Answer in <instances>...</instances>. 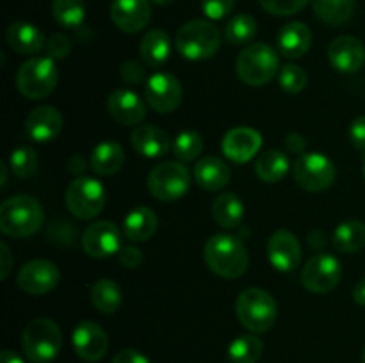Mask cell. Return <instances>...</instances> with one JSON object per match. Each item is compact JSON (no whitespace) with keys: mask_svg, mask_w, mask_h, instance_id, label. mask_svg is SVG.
<instances>
[{"mask_svg":"<svg viewBox=\"0 0 365 363\" xmlns=\"http://www.w3.org/2000/svg\"><path fill=\"white\" fill-rule=\"evenodd\" d=\"M205 262L214 274L228 280L242 276L248 269L250 256L246 246L234 235L220 233L207 241Z\"/></svg>","mask_w":365,"mask_h":363,"instance_id":"1","label":"cell"},{"mask_svg":"<svg viewBox=\"0 0 365 363\" xmlns=\"http://www.w3.org/2000/svg\"><path fill=\"white\" fill-rule=\"evenodd\" d=\"M43 206L32 196H14L0 206V231L7 237L21 238L34 235L43 226Z\"/></svg>","mask_w":365,"mask_h":363,"instance_id":"2","label":"cell"},{"mask_svg":"<svg viewBox=\"0 0 365 363\" xmlns=\"http://www.w3.org/2000/svg\"><path fill=\"white\" fill-rule=\"evenodd\" d=\"M221 45V32L212 21L191 20L180 27L175 38L177 52L184 59L205 60L216 56Z\"/></svg>","mask_w":365,"mask_h":363,"instance_id":"3","label":"cell"},{"mask_svg":"<svg viewBox=\"0 0 365 363\" xmlns=\"http://www.w3.org/2000/svg\"><path fill=\"white\" fill-rule=\"evenodd\" d=\"M235 313L242 326L252 333H266L277 322V301L262 288H246L239 294Z\"/></svg>","mask_w":365,"mask_h":363,"instance_id":"4","label":"cell"},{"mask_svg":"<svg viewBox=\"0 0 365 363\" xmlns=\"http://www.w3.org/2000/svg\"><path fill=\"white\" fill-rule=\"evenodd\" d=\"M61 327L46 317H38L27 324L21 337V349L32 363H50L61 351Z\"/></svg>","mask_w":365,"mask_h":363,"instance_id":"5","label":"cell"},{"mask_svg":"<svg viewBox=\"0 0 365 363\" xmlns=\"http://www.w3.org/2000/svg\"><path fill=\"white\" fill-rule=\"evenodd\" d=\"M278 68H280L278 53L266 43L248 45L239 53L237 63H235L239 78L253 88L266 85L267 82H271V78L277 75Z\"/></svg>","mask_w":365,"mask_h":363,"instance_id":"6","label":"cell"},{"mask_svg":"<svg viewBox=\"0 0 365 363\" xmlns=\"http://www.w3.org/2000/svg\"><path fill=\"white\" fill-rule=\"evenodd\" d=\"M59 70L52 57H32L18 68L16 88L25 98L41 100L56 89Z\"/></svg>","mask_w":365,"mask_h":363,"instance_id":"7","label":"cell"},{"mask_svg":"<svg viewBox=\"0 0 365 363\" xmlns=\"http://www.w3.org/2000/svg\"><path fill=\"white\" fill-rule=\"evenodd\" d=\"M150 194L159 201H177L184 198L191 185V173L182 162H160L150 171L148 180Z\"/></svg>","mask_w":365,"mask_h":363,"instance_id":"8","label":"cell"},{"mask_svg":"<svg viewBox=\"0 0 365 363\" xmlns=\"http://www.w3.org/2000/svg\"><path fill=\"white\" fill-rule=\"evenodd\" d=\"M66 206L77 219H93L106 205V189L98 180L89 177H78L68 185Z\"/></svg>","mask_w":365,"mask_h":363,"instance_id":"9","label":"cell"},{"mask_svg":"<svg viewBox=\"0 0 365 363\" xmlns=\"http://www.w3.org/2000/svg\"><path fill=\"white\" fill-rule=\"evenodd\" d=\"M292 173H294L296 184L310 192L327 191L335 180L334 162L319 152L302 153L296 159Z\"/></svg>","mask_w":365,"mask_h":363,"instance_id":"10","label":"cell"},{"mask_svg":"<svg viewBox=\"0 0 365 363\" xmlns=\"http://www.w3.org/2000/svg\"><path fill=\"white\" fill-rule=\"evenodd\" d=\"M342 276V265L337 256L319 253L307 262L302 270V283L312 294H327L334 290Z\"/></svg>","mask_w":365,"mask_h":363,"instance_id":"11","label":"cell"},{"mask_svg":"<svg viewBox=\"0 0 365 363\" xmlns=\"http://www.w3.org/2000/svg\"><path fill=\"white\" fill-rule=\"evenodd\" d=\"M61 273L50 260L36 258L24 263L18 270V287L31 295H43L52 292L59 285Z\"/></svg>","mask_w":365,"mask_h":363,"instance_id":"12","label":"cell"},{"mask_svg":"<svg viewBox=\"0 0 365 363\" xmlns=\"http://www.w3.org/2000/svg\"><path fill=\"white\" fill-rule=\"evenodd\" d=\"M182 84L171 73H155L146 80L145 98L148 105L159 114H170L177 110L182 102Z\"/></svg>","mask_w":365,"mask_h":363,"instance_id":"13","label":"cell"},{"mask_svg":"<svg viewBox=\"0 0 365 363\" xmlns=\"http://www.w3.org/2000/svg\"><path fill=\"white\" fill-rule=\"evenodd\" d=\"M82 248L93 258H109L121 251V231L110 221H96L86 228Z\"/></svg>","mask_w":365,"mask_h":363,"instance_id":"14","label":"cell"},{"mask_svg":"<svg viewBox=\"0 0 365 363\" xmlns=\"http://www.w3.org/2000/svg\"><path fill=\"white\" fill-rule=\"evenodd\" d=\"M71 344H73L78 358L95 363L106 356L107 349H109V337L100 324L93 322V320H84V322H78L73 330Z\"/></svg>","mask_w":365,"mask_h":363,"instance_id":"15","label":"cell"},{"mask_svg":"<svg viewBox=\"0 0 365 363\" xmlns=\"http://www.w3.org/2000/svg\"><path fill=\"white\" fill-rule=\"evenodd\" d=\"M110 20L121 32L138 34L152 20V4L150 0H113Z\"/></svg>","mask_w":365,"mask_h":363,"instance_id":"16","label":"cell"},{"mask_svg":"<svg viewBox=\"0 0 365 363\" xmlns=\"http://www.w3.org/2000/svg\"><path fill=\"white\" fill-rule=\"evenodd\" d=\"M267 258L280 273H291L302 260V244L289 230H278L267 241Z\"/></svg>","mask_w":365,"mask_h":363,"instance_id":"17","label":"cell"},{"mask_svg":"<svg viewBox=\"0 0 365 363\" xmlns=\"http://www.w3.org/2000/svg\"><path fill=\"white\" fill-rule=\"evenodd\" d=\"M330 64L341 73H355L365 63V46L355 36H339L328 46Z\"/></svg>","mask_w":365,"mask_h":363,"instance_id":"18","label":"cell"},{"mask_svg":"<svg viewBox=\"0 0 365 363\" xmlns=\"http://www.w3.org/2000/svg\"><path fill=\"white\" fill-rule=\"evenodd\" d=\"M260 146H262V135L250 127L232 128L230 132H227L223 142H221L225 157L237 164L252 160L259 153Z\"/></svg>","mask_w":365,"mask_h":363,"instance_id":"19","label":"cell"},{"mask_svg":"<svg viewBox=\"0 0 365 363\" xmlns=\"http://www.w3.org/2000/svg\"><path fill=\"white\" fill-rule=\"evenodd\" d=\"M107 110L114 121L125 127L141 123L146 116L145 102L130 89H116L110 93L107 98Z\"/></svg>","mask_w":365,"mask_h":363,"instance_id":"20","label":"cell"},{"mask_svg":"<svg viewBox=\"0 0 365 363\" xmlns=\"http://www.w3.org/2000/svg\"><path fill=\"white\" fill-rule=\"evenodd\" d=\"M63 130V114L52 105L36 107L25 120V132L36 142H50Z\"/></svg>","mask_w":365,"mask_h":363,"instance_id":"21","label":"cell"},{"mask_svg":"<svg viewBox=\"0 0 365 363\" xmlns=\"http://www.w3.org/2000/svg\"><path fill=\"white\" fill-rule=\"evenodd\" d=\"M277 43L282 56L287 59H299L312 46V32L303 21H291L280 28Z\"/></svg>","mask_w":365,"mask_h":363,"instance_id":"22","label":"cell"},{"mask_svg":"<svg viewBox=\"0 0 365 363\" xmlns=\"http://www.w3.org/2000/svg\"><path fill=\"white\" fill-rule=\"evenodd\" d=\"M132 146L139 155L146 159H157L170 152V135L160 128L152 127V125H141L135 128L130 135Z\"/></svg>","mask_w":365,"mask_h":363,"instance_id":"23","label":"cell"},{"mask_svg":"<svg viewBox=\"0 0 365 363\" xmlns=\"http://www.w3.org/2000/svg\"><path fill=\"white\" fill-rule=\"evenodd\" d=\"M6 39L14 52L21 56H32V53L41 52L45 43V36L36 25L27 21H14L7 27Z\"/></svg>","mask_w":365,"mask_h":363,"instance_id":"24","label":"cell"},{"mask_svg":"<svg viewBox=\"0 0 365 363\" xmlns=\"http://www.w3.org/2000/svg\"><path fill=\"white\" fill-rule=\"evenodd\" d=\"M195 180L205 191H220L230 182V167L217 157H202L195 166Z\"/></svg>","mask_w":365,"mask_h":363,"instance_id":"25","label":"cell"},{"mask_svg":"<svg viewBox=\"0 0 365 363\" xmlns=\"http://www.w3.org/2000/svg\"><path fill=\"white\" fill-rule=\"evenodd\" d=\"M157 214L148 206H138L125 217L123 233L132 242H146L157 231Z\"/></svg>","mask_w":365,"mask_h":363,"instance_id":"26","label":"cell"},{"mask_svg":"<svg viewBox=\"0 0 365 363\" xmlns=\"http://www.w3.org/2000/svg\"><path fill=\"white\" fill-rule=\"evenodd\" d=\"M171 52V39L163 28H152L143 36L139 43V53H141L145 64L150 68L163 66L168 60Z\"/></svg>","mask_w":365,"mask_h":363,"instance_id":"27","label":"cell"},{"mask_svg":"<svg viewBox=\"0 0 365 363\" xmlns=\"http://www.w3.org/2000/svg\"><path fill=\"white\" fill-rule=\"evenodd\" d=\"M91 169L102 177H110L118 173L125 164L123 146L114 141H103L95 146L91 153Z\"/></svg>","mask_w":365,"mask_h":363,"instance_id":"28","label":"cell"},{"mask_svg":"<svg viewBox=\"0 0 365 363\" xmlns=\"http://www.w3.org/2000/svg\"><path fill=\"white\" fill-rule=\"evenodd\" d=\"M212 217L223 228H237L245 219V205L234 192H223L212 203Z\"/></svg>","mask_w":365,"mask_h":363,"instance_id":"29","label":"cell"},{"mask_svg":"<svg viewBox=\"0 0 365 363\" xmlns=\"http://www.w3.org/2000/svg\"><path fill=\"white\" fill-rule=\"evenodd\" d=\"M334 248L339 253H351L360 251L365 246V223L359 219H349L339 224L334 231Z\"/></svg>","mask_w":365,"mask_h":363,"instance_id":"30","label":"cell"},{"mask_svg":"<svg viewBox=\"0 0 365 363\" xmlns=\"http://www.w3.org/2000/svg\"><path fill=\"white\" fill-rule=\"evenodd\" d=\"M312 7L316 16L328 25L348 23L355 14V0H312Z\"/></svg>","mask_w":365,"mask_h":363,"instance_id":"31","label":"cell"},{"mask_svg":"<svg viewBox=\"0 0 365 363\" xmlns=\"http://www.w3.org/2000/svg\"><path fill=\"white\" fill-rule=\"evenodd\" d=\"M289 167H291V164H289L287 155L284 152L269 149L257 159L255 173L266 184H277V182L284 180Z\"/></svg>","mask_w":365,"mask_h":363,"instance_id":"32","label":"cell"},{"mask_svg":"<svg viewBox=\"0 0 365 363\" xmlns=\"http://www.w3.org/2000/svg\"><path fill=\"white\" fill-rule=\"evenodd\" d=\"M123 294L116 281L113 280H98L91 288V302L98 312L102 313H114L120 310Z\"/></svg>","mask_w":365,"mask_h":363,"instance_id":"33","label":"cell"},{"mask_svg":"<svg viewBox=\"0 0 365 363\" xmlns=\"http://www.w3.org/2000/svg\"><path fill=\"white\" fill-rule=\"evenodd\" d=\"M264 345L255 335H241L228 345V362L230 363H257L262 356Z\"/></svg>","mask_w":365,"mask_h":363,"instance_id":"34","label":"cell"},{"mask_svg":"<svg viewBox=\"0 0 365 363\" xmlns=\"http://www.w3.org/2000/svg\"><path fill=\"white\" fill-rule=\"evenodd\" d=\"M257 36V21L252 14H235L225 25V39L232 45H246Z\"/></svg>","mask_w":365,"mask_h":363,"instance_id":"35","label":"cell"},{"mask_svg":"<svg viewBox=\"0 0 365 363\" xmlns=\"http://www.w3.org/2000/svg\"><path fill=\"white\" fill-rule=\"evenodd\" d=\"M52 14L59 25L75 28L84 21L86 2L84 0H52Z\"/></svg>","mask_w":365,"mask_h":363,"instance_id":"36","label":"cell"},{"mask_svg":"<svg viewBox=\"0 0 365 363\" xmlns=\"http://www.w3.org/2000/svg\"><path fill=\"white\" fill-rule=\"evenodd\" d=\"M203 149L202 135L195 130H185L175 137L173 141V153L182 162H191L200 157Z\"/></svg>","mask_w":365,"mask_h":363,"instance_id":"37","label":"cell"},{"mask_svg":"<svg viewBox=\"0 0 365 363\" xmlns=\"http://www.w3.org/2000/svg\"><path fill=\"white\" fill-rule=\"evenodd\" d=\"M9 167L14 173V177H18L20 180L31 178L36 173V169H38V155L29 146H20V148H16L11 153Z\"/></svg>","mask_w":365,"mask_h":363,"instance_id":"38","label":"cell"},{"mask_svg":"<svg viewBox=\"0 0 365 363\" xmlns=\"http://www.w3.org/2000/svg\"><path fill=\"white\" fill-rule=\"evenodd\" d=\"M307 73L303 71V68L296 66V64H285L280 68V75H278V82H280V88L284 89L289 95H298L305 89L307 85Z\"/></svg>","mask_w":365,"mask_h":363,"instance_id":"39","label":"cell"},{"mask_svg":"<svg viewBox=\"0 0 365 363\" xmlns=\"http://www.w3.org/2000/svg\"><path fill=\"white\" fill-rule=\"evenodd\" d=\"M264 11L274 16H292L305 9L309 0H259Z\"/></svg>","mask_w":365,"mask_h":363,"instance_id":"40","label":"cell"},{"mask_svg":"<svg viewBox=\"0 0 365 363\" xmlns=\"http://www.w3.org/2000/svg\"><path fill=\"white\" fill-rule=\"evenodd\" d=\"M234 6L235 0H202V11L209 20H225Z\"/></svg>","mask_w":365,"mask_h":363,"instance_id":"41","label":"cell"},{"mask_svg":"<svg viewBox=\"0 0 365 363\" xmlns=\"http://www.w3.org/2000/svg\"><path fill=\"white\" fill-rule=\"evenodd\" d=\"M46 50H48V57H52L53 60L66 59L71 52L70 38L64 34H53L52 38L46 41Z\"/></svg>","mask_w":365,"mask_h":363,"instance_id":"42","label":"cell"},{"mask_svg":"<svg viewBox=\"0 0 365 363\" xmlns=\"http://www.w3.org/2000/svg\"><path fill=\"white\" fill-rule=\"evenodd\" d=\"M121 78H123L127 84H141L145 80V68L138 60H125L120 68Z\"/></svg>","mask_w":365,"mask_h":363,"instance_id":"43","label":"cell"},{"mask_svg":"<svg viewBox=\"0 0 365 363\" xmlns=\"http://www.w3.org/2000/svg\"><path fill=\"white\" fill-rule=\"evenodd\" d=\"M120 262L123 263L127 269H138V267H141V263L145 262V256H143V251L139 248H135V246H127V248H121Z\"/></svg>","mask_w":365,"mask_h":363,"instance_id":"44","label":"cell"},{"mask_svg":"<svg viewBox=\"0 0 365 363\" xmlns=\"http://www.w3.org/2000/svg\"><path fill=\"white\" fill-rule=\"evenodd\" d=\"M349 139L353 146L365 152V116H359L349 128Z\"/></svg>","mask_w":365,"mask_h":363,"instance_id":"45","label":"cell"},{"mask_svg":"<svg viewBox=\"0 0 365 363\" xmlns=\"http://www.w3.org/2000/svg\"><path fill=\"white\" fill-rule=\"evenodd\" d=\"M113 363H152V362H150L143 352L135 351V349H121V351L114 356Z\"/></svg>","mask_w":365,"mask_h":363,"instance_id":"46","label":"cell"},{"mask_svg":"<svg viewBox=\"0 0 365 363\" xmlns=\"http://www.w3.org/2000/svg\"><path fill=\"white\" fill-rule=\"evenodd\" d=\"M11 269H13V255H11L6 242H0V278L6 280L9 276Z\"/></svg>","mask_w":365,"mask_h":363,"instance_id":"47","label":"cell"},{"mask_svg":"<svg viewBox=\"0 0 365 363\" xmlns=\"http://www.w3.org/2000/svg\"><path fill=\"white\" fill-rule=\"evenodd\" d=\"M285 148L289 149L291 153H305V148H307V141L303 139V135L296 134V132H291V134L285 137Z\"/></svg>","mask_w":365,"mask_h":363,"instance_id":"48","label":"cell"},{"mask_svg":"<svg viewBox=\"0 0 365 363\" xmlns=\"http://www.w3.org/2000/svg\"><path fill=\"white\" fill-rule=\"evenodd\" d=\"M353 299H355L356 305L365 306V278H362L353 288Z\"/></svg>","mask_w":365,"mask_h":363,"instance_id":"49","label":"cell"},{"mask_svg":"<svg viewBox=\"0 0 365 363\" xmlns=\"http://www.w3.org/2000/svg\"><path fill=\"white\" fill-rule=\"evenodd\" d=\"M0 363H25V362L16 354V352L6 349V351H2V354H0Z\"/></svg>","mask_w":365,"mask_h":363,"instance_id":"50","label":"cell"},{"mask_svg":"<svg viewBox=\"0 0 365 363\" xmlns=\"http://www.w3.org/2000/svg\"><path fill=\"white\" fill-rule=\"evenodd\" d=\"M153 4H157V6H170V4H173L175 0H152Z\"/></svg>","mask_w":365,"mask_h":363,"instance_id":"51","label":"cell"},{"mask_svg":"<svg viewBox=\"0 0 365 363\" xmlns=\"http://www.w3.org/2000/svg\"><path fill=\"white\" fill-rule=\"evenodd\" d=\"M0 169H2V182H0V184L6 185V182H7V171H6V166H4V164H0Z\"/></svg>","mask_w":365,"mask_h":363,"instance_id":"52","label":"cell"},{"mask_svg":"<svg viewBox=\"0 0 365 363\" xmlns=\"http://www.w3.org/2000/svg\"><path fill=\"white\" fill-rule=\"evenodd\" d=\"M362 358H364V363H365V347H364V354H362Z\"/></svg>","mask_w":365,"mask_h":363,"instance_id":"53","label":"cell"},{"mask_svg":"<svg viewBox=\"0 0 365 363\" xmlns=\"http://www.w3.org/2000/svg\"><path fill=\"white\" fill-rule=\"evenodd\" d=\"M364 177H365V162H364Z\"/></svg>","mask_w":365,"mask_h":363,"instance_id":"54","label":"cell"}]
</instances>
